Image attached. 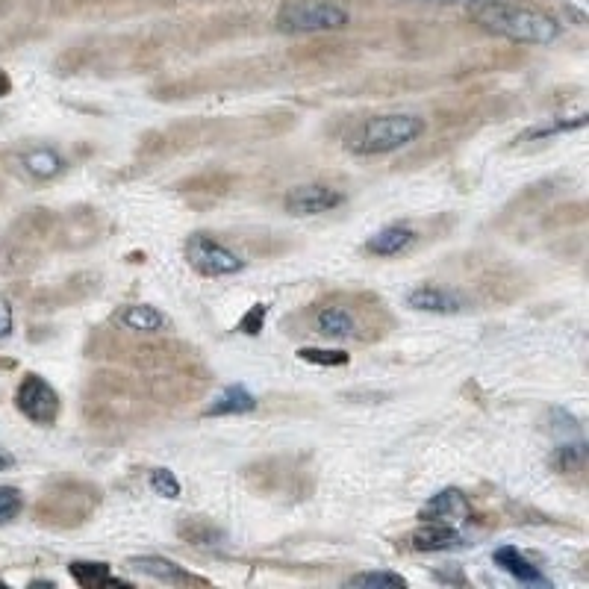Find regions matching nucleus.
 Segmentation results:
<instances>
[{"label": "nucleus", "mask_w": 589, "mask_h": 589, "mask_svg": "<svg viewBox=\"0 0 589 589\" xmlns=\"http://www.w3.org/2000/svg\"><path fill=\"white\" fill-rule=\"evenodd\" d=\"M472 18L486 33L507 39L513 45H551L563 33L560 21L554 15L534 9V6L507 3V0L472 3Z\"/></svg>", "instance_id": "obj_1"}, {"label": "nucleus", "mask_w": 589, "mask_h": 589, "mask_svg": "<svg viewBox=\"0 0 589 589\" xmlns=\"http://www.w3.org/2000/svg\"><path fill=\"white\" fill-rule=\"evenodd\" d=\"M428 121L416 112H386L360 121L345 136V151L354 157H386L422 139Z\"/></svg>", "instance_id": "obj_2"}, {"label": "nucleus", "mask_w": 589, "mask_h": 589, "mask_svg": "<svg viewBox=\"0 0 589 589\" xmlns=\"http://www.w3.org/2000/svg\"><path fill=\"white\" fill-rule=\"evenodd\" d=\"M351 24V12L336 0H286L277 12V27L289 36L330 33Z\"/></svg>", "instance_id": "obj_3"}, {"label": "nucleus", "mask_w": 589, "mask_h": 589, "mask_svg": "<svg viewBox=\"0 0 589 589\" xmlns=\"http://www.w3.org/2000/svg\"><path fill=\"white\" fill-rule=\"evenodd\" d=\"M183 257L189 268L198 271L201 277H230V274L245 271V260L233 248L218 242L213 233H204V230H195L186 236Z\"/></svg>", "instance_id": "obj_4"}, {"label": "nucleus", "mask_w": 589, "mask_h": 589, "mask_svg": "<svg viewBox=\"0 0 589 589\" xmlns=\"http://www.w3.org/2000/svg\"><path fill=\"white\" fill-rule=\"evenodd\" d=\"M313 333L322 336L327 342H354V339H372L366 330H372V324L366 322L360 307H351L339 298H330L324 304L313 307Z\"/></svg>", "instance_id": "obj_5"}, {"label": "nucleus", "mask_w": 589, "mask_h": 589, "mask_svg": "<svg viewBox=\"0 0 589 589\" xmlns=\"http://www.w3.org/2000/svg\"><path fill=\"white\" fill-rule=\"evenodd\" d=\"M15 407L24 419L33 425H54L62 410L59 392L42 375H24V380L15 389Z\"/></svg>", "instance_id": "obj_6"}, {"label": "nucleus", "mask_w": 589, "mask_h": 589, "mask_svg": "<svg viewBox=\"0 0 589 589\" xmlns=\"http://www.w3.org/2000/svg\"><path fill=\"white\" fill-rule=\"evenodd\" d=\"M345 192L330 186V183H301L295 189H289L283 195V210L289 215H322V213H333L345 204Z\"/></svg>", "instance_id": "obj_7"}, {"label": "nucleus", "mask_w": 589, "mask_h": 589, "mask_svg": "<svg viewBox=\"0 0 589 589\" xmlns=\"http://www.w3.org/2000/svg\"><path fill=\"white\" fill-rule=\"evenodd\" d=\"M419 519L422 522H439V525H466L472 519V501L463 489L457 486H448V489H439L436 495H430L425 501V507L419 510Z\"/></svg>", "instance_id": "obj_8"}, {"label": "nucleus", "mask_w": 589, "mask_h": 589, "mask_svg": "<svg viewBox=\"0 0 589 589\" xmlns=\"http://www.w3.org/2000/svg\"><path fill=\"white\" fill-rule=\"evenodd\" d=\"M407 307L419 310V313H433V316H457V313L469 310V298L457 289L422 283L407 292Z\"/></svg>", "instance_id": "obj_9"}, {"label": "nucleus", "mask_w": 589, "mask_h": 589, "mask_svg": "<svg viewBox=\"0 0 589 589\" xmlns=\"http://www.w3.org/2000/svg\"><path fill=\"white\" fill-rule=\"evenodd\" d=\"M492 563H495L501 572H507L513 581L525 584V587H554V584L542 575V569L536 566L534 560H528V554H522L516 545H501V548H495V551H492Z\"/></svg>", "instance_id": "obj_10"}, {"label": "nucleus", "mask_w": 589, "mask_h": 589, "mask_svg": "<svg viewBox=\"0 0 589 589\" xmlns=\"http://www.w3.org/2000/svg\"><path fill=\"white\" fill-rule=\"evenodd\" d=\"M419 242V233L407 224V221H392L386 227H380L377 233H372L366 239V254L372 257H401L407 254L413 245Z\"/></svg>", "instance_id": "obj_11"}, {"label": "nucleus", "mask_w": 589, "mask_h": 589, "mask_svg": "<svg viewBox=\"0 0 589 589\" xmlns=\"http://www.w3.org/2000/svg\"><path fill=\"white\" fill-rule=\"evenodd\" d=\"M466 545V536L454 525H439V522H422L410 534V548L422 554H442V551H457Z\"/></svg>", "instance_id": "obj_12"}, {"label": "nucleus", "mask_w": 589, "mask_h": 589, "mask_svg": "<svg viewBox=\"0 0 589 589\" xmlns=\"http://www.w3.org/2000/svg\"><path fill=\"white\" fill-rule=\"evenodd\" d=\"M260 407L257 395L245 383H230L213 398V404L204 410L207 419H224V416H248Z\"/></svg>", "instance_id": "obj_13"}, {"label": "nucleus", "mask_w": 589, "mask_h": 589, "mask_svg": "<svg viewBox=\"0 0 589 589\" xmlns=\"http://www.w3.org/2000/svg\"><path fill=\"white\" fill-rule=\"evenodd\" d=\"M130 566L160 584H168V587H183V584H204L201 578H195L192 572H186L183 566H177L174 560L168 557H160V554H142V557H133Z\"/></svg>", "instance_id": "obj_14"}, {"label": "nucleus", "mask_w": 589, "mask_h": 589, "mask_svg": "<svg viewBox=\"0 0 589 589\" xmlns=\"http://www.w3.org/2000/svg\"><path fill=\"white\" fill-rule=\"evenodd\" d=\"M115 324L130 333H165L171 327V319L157 310L154 304H127L115 313Z\"/></svg>", "instance_id": "obj_15"}, {"label": "nucleus", "mask_w": 589, "mask_h": 589, "mask_svg": "<svg viewBox=\"0 0 589 589\" xmlns=\"http://www.w3.org/2000/svg\"><path fill=\"white\" fill-rule=\"evenodd\" d=\"M21 168H24L27 177L45 183V180H56L59 174H65L68 162L56 148H33L21 157Z\"/></svg>", "instance_id": "obj_16"}, {"label": "nucleus", "mask_w": 589, "mask_h": 589, "mask_svg": "<svg viewBox=\"0 0 589 589\" xmlns=\"http://www.w3.org/2000/svg\"><path fill=\"white\" fill-rule=\"evenodd\" d=\"M68 575L80 584V587H133L124 578H112L109 575V563H95V560H71L68 563Z\"/></svg>", "instance_id": "obj_17"}, {"label": "nucleus", "mask_w": 589, "mask_h": 589, "mask_svg": "<svg viewBox=\"0 0 589 589\" xmlns=\"http://www.w3.org/2000/svg\"><path fill=\"white\" fill-rule=\"evenodd\" d=\"M587 460L589 445L584 436L560 442V445L554 448V454H551V466H554L560 475H581V472L587 469Z\"/></svg>", "instance_id": "obj_18"}, {"label": "nucleus", "mask_w": 589, "mask_h": 589, "mask_svg": "<svg viewBox=\"0 0 589 589\" xmlns=\"http://www.w3.org/2000/svg\"><path fill=\"white\" fill-rule=\"evenodd\" d=\"M589 115L587 112H578V115H560V118H551L545 124H536L531 130H525L516 142H545L551 136H563V133H572V130H584L587 127Z\"/></svg>", "instance_id": "obj_19"}, {"label": "nucleus", "mask_w": 589, "mask_h": 589, "mask_svg": "<svg viewBox=\"0 0 589 589\" xmlns=\"http://www.w3.org/2000/svg\"><path fill=\"white\" fill-rule=\"evenodd\" d=\"M177 534L183 536L186 542H192V545H201V548H218V545L227 542V534L221 528H215L213 522L201 519V516H192V519L186 516L177 525Z\"/></svg>", "instance_id": "obj_20"}, {"label": "nucleus", "mask_w": 589, "mask_h": 589, "mask_svg": "<svg viewBox=\"0 0 589 589\" xmlns=\"http://www.w3.org/2000/svg\"><path fill=\"white\" fill-rule=\"evenodd\" d=\"M298 360L313 363V366H324V369H342V366L351 363V354L345 348H313V345H304V348H298Z\"/></svg>", "instance_id": "obj_21"}, {"label": "nucleus", "mask_w": 589, "mask_h": 589, "mask_svg": "<svg viewBox=\"0 0 589 589\" xmlns=\"http://www.w3.org/2000/svg\"><path fill=\"white\" fill-rule=\"evenodd\" d=\"M345 587H357V589H404L407 587V578H401L398 572H357L345 581Z\"/></svg>", "instance_id": "obj_22"}, {"label": "nucleus", "mask_w": 589, "mask_h": 589, "mask_svg": "<svg viewBox=\"0 0 589 589\" xmlns=\"http://www.w3.org/2000/svg\"><path fill=\"white\" fill-rule=\"evenodd\" d=\"M548 433H551V436H557L560 442L584 436L581 422H578L569 410H563V407H551V410H548Z\"/></svg>", "instance_id": "obj_23"}, {"label": "nucleus", "mask_w": 589, "mask_h": 589, "mask_svg": "<svg viewBox=\"0 0 589 589\" xmlns=\"http://www.w3.org/2000/svg\"><path fill=\"white\" fill-rule=\"evenodd\" d=\"M24 510V492L18 486H0V525H9Z\"/></svg>", "instance_id": "obj_24"}, {"label": "nucleus", "mask_w": 589, "mask_h": 589, "mask_svg": "<svg viewBox=\"0 0 589 589\" xmlns=\"http://www.w3.org/2000/svg\"><path fill=\"white\" fill-rule=\"evenodd\" d=\"M148 483H151V489L157 495H162V498H180V492H183V486H180L177 475L171 469H154L148 475Z\"/></svg>", "instance_id": "obj_25"}, {"label": "nucleus", "mask_w": 589, "mask_h": 589, "mask_svg": "<svg viewBox=\"0 0 589 589\" xmlns=\"http://www.w3.org/2000/svg\"><path fill=\"white\" fill-rule=\"evenodd\" d=\"M266 316H268L266 304H254V307H251V310L239 319L236 330H239V333H245V336H257V333L266 327Z\"/></svg>", "instance_id": "obj_26"}, {"label": "nucleus", "mask_w": 589, "mask_h": 589, "mask_svg": "<svg viewBox=\"0 0 589 589\" xmlns=\"http://www.w3.org/2000/svg\"><path fill=\"white\" fill-rule=\"evenodd\" d=\"M15 327V313H12V304L6 295H0V339H6Z\"/></svg>", "instance_id": "obj_27"}, {"label": "nucleus", "mask_w": 589, "mask_h": 589, "mask_svg": "<svg viewBox=\"0 0 589 589\" xmlns=\"http://www.w3.org/2000/svg\"><path fill=\"white\" fill-rule=\"evenodd\" d=\"M410 3H436V6H472L481 0H410Z\"/></svg>", "instance_id": "obj_28"}, {"label": "nucleus", "mask_w": 589, "mask_h": 589, "mask_svg": "<svg viewBox=\"0 0 589 589\" xmlns=\"http://www.w3.org/2000/svg\"><path fill=\"white\" fill-rule=\"evenodd\" d=\"M12 466H15V457L6 454V451H0V472H6V469H12Z\"/></svg>", "instance_id": "obj_29"}, {"label": "nucleus", "mask_w": 589, "mask_h": 589, "mask_svg": "<svg viewBox=\"0 0 589 589\" xmlns=\"http://www.w3.org/2000/svg\"><path fill=\"white\" fill-rule=\"evenodd\" d=\"M6 92H9V77H6V74L0 71V98H3Z\"/></svg>", "instance_id": "obj_30"}, {"label": "nucleus", "mask_w": 589, "mask_h": 589, "mask_svg": "<svg viewBox=\"0 0 589 589\" xmlns=\"http://www.w3.org/2000/svg\"><path fill=\"white\" fill-rule=\"evenodd\" d=\"M30 587H48V589H51V587H56V584H54V581H33Z\"/></svg>", "instance_id": "obj_31"}]
</instances>
